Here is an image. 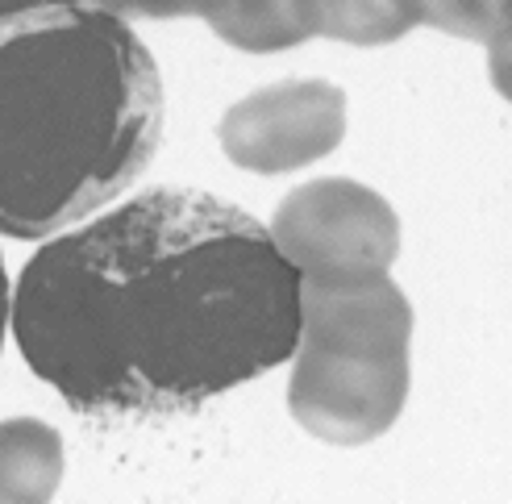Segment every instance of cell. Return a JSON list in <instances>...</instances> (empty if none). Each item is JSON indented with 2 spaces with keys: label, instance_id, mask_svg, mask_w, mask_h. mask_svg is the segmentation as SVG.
Segmentation results:
<instances>
[{
  "label": "cell",
  "instance_id": "obj_1",
  "mask_svg": "<svg viewBox=\"0 0 512 504\" xmlns=\"http://www.w3.org/2000/svg\"><path fill=\"white\" fill-rule=\"evenodd\" d=\"M9 330L71 413L163 421L292 359L300 275L229 200L155 188L50 238Z\"/></svg>",
  "mask_w": 512,
  "mask_h": 504
},
{
  "label": "cell",
  "instance_id": "obj_2",
  "mask_svg": "<svg viewBox=\"0 0 512 504\" xmlns=\"http://www.w3.org/2000/svg\"><path fill=\"white\" fill-rule=\"evenodd\" d=\"M163 142V75L100 0L0 21V234L38 242L105 209Z\"/></svg>",
  "mask_w": 512,
  "mask_h": 504
},
{
  "label": "cell",
  "instance_id": "obj_3",
  "mask_svg": "<svg viewBox=\"0 0 512 504\" xmlns=\"http://www.w3.org/2000/svg\"><path fill=\"white\" fill-rule=\"evenodd\" d=\"M413 305L392 275L300 280L288 413L325 446H367L400 421L413 367Z\"/></svg>",
  "mask_w": 512,
  "mask_h": 504
},
{
  "label": "cell",
  "instance_id": "obj_4",
  "mask_svg": "<svg viewBox=\"0 0 512 504\" xmlns=\"http://www.w3.org/2000/svg\"><path fill=\"white\" fill-rule=\"evenodd\" d=\"M275 250L300 280H367L388 275L400 255V217L375 188L325 175L292 188L267 225Z\"/></svg>",
  "mask_w": 512,
  "mask_h": 504
},
{
  "label": "cell",
  "instance_id": "obj_5",
  "mask_svg": "<svg viewBox=\"0 0 512 504\" xmlns=\"http://www.w3.org/2000/svg\"><path fill=\"white\" fill-rule=\"evenodd\" d=\"M217 138L225 159L254 175H288L334 155L346 138V92L329 80H275L229 105Z\"/></svg>",
  "mask_w": 512,
  "mask_h": 504
},
{
  "label": "cell",
  "instance_id": "obj_6",
  "mask_svg": "<svg viewBox=\"0 0 512 504\" xmlns=\"http://www.w3.org/2000/svg\"><path fill=\"white\" fill-rule=\"evenodd\" d=\"M125 21L200 17L209 30L246 55H275L313 38L309 0H100Z\"/></svg>",
  "mask_w": 512,
  "mask_h": 504
},
{
  "label": "cell",
  "instance_id": "obj_7",
  "mask_svg": "<svg viewBox=\"0 0 512 504\" xmlns=\"http://www.w3.org/2000/svg\"><path fill=\"white\" fill-rule=\"evenodd\" d=\"M63 484V438L38 417L0 421V504H42Z\"/></svg>",
  "mask_w": 512,
  "mask_h": 504
},
{
  "label": "cell",
  "instance_id": "obj_8",
  "mask_svg": "<svg viewBox=\"0 0 512 504\" xmlns=\"http://www.w3.org/2000/svg\"><path fill=\"white\" fill-rule=\"evenodd\" d=\"M313 38H334L346 46H388L417 30L413 0H309Z\"/></svg>",
  "mask_w": 512,
  "mask_h": 504
},
{
  "label": "cell",
  "instance_id": "obj_9",
  "mask_svg": "<svg viewBox=\"0 0 512 504\" xmlns=\"http://www.w3.org/2000/svg\"><path fill=\"white\" fill-rule=\"evenodd\" d=\"M413 9L421 25H433L450 38L488 42L500 0H413Z\"/></svg>",
  "mask_w": 512,
  "mask_h": 504
},
{
  "label": "cell",
  "instance_id": "obj_10",
  "mask_svg": "<svg viewBox=\"0 0 512 504\" xmlns=\"http://www.w3.org/2000/svg\"><path fill=\"white\" fill-rule=\"evenodd\" d=\"M488 75H492V88L512 105V0H500L496 21H492V34H488Z\"/></svg>",
  "mask_w": 512,
  "mask_h": 504
},
{
  "label": "cell",
  "instance_id": "obj_11",
  "mask_svg": "<svg viewBox=\"0 0 512 504\" xmlns=\"http://www.w3.org/2000/svg\"><path fill=\"white\" fill-rule=\"evenodd\" d=\"M55 5H80V0H0V21L21 17V13H38V9H55Z\"/></svg>",
  "mask_w": 512,
  "mask_h": 504
},
{
  "label": "cell",
  "instance_id": "obj_12",
  "mask_svg": "<svg viewBox=\"0 0 512 504\" xmlns=\"http://www.w3.org/2000/svg\"><path fill=\"white\" fill-rule=\"evenodd\" d=\"M9 313H13V288L5 275V259H0V346H5V334H9Z\"/></svg>",
  "mask_w": 512,
  "mask_h": 504
}]
</instances>
